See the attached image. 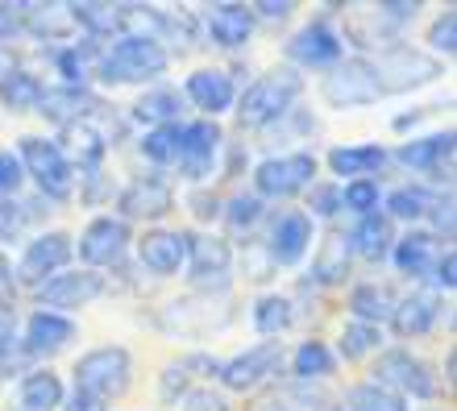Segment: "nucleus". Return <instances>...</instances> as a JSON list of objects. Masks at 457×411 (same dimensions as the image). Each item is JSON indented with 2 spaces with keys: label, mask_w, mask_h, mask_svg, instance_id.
I'll return each mask as SVG.
<instances>
[{
  "label": "nucleus",
  "mask_w": 457,
  "mask_h": 411,
  "mask_svg": "<svg viewBox=\"0 0 457 411\" xmlns=\"http://www.w3.org/2000/svg\"><path fill=\"white\" fill-rule=\"evenodd\" d=\"M325 411H345V407H325Z\"/></svg>",
  "instance_id": "obj_63"
},
{
  "label": "nucleus",
  "mask_w": 457,
  "mask_h": 411,
  "mask_svg": "<svg viewBox=\"0 0 457 411\" xmlns=\"http://www.w3.org/2000/svg\"><path fill=\"white\" fill-rule=\"evenodd\" d=\"M283 353H287L283 349V341H262V345L237 353L233 362H220L217 378L225 382L228 390H258L266 378L283 366Z\"/></svg>",
  "instance_id": "obj_12"
},
{
  "label": "nucleus",
  "mask_w": 457,
  "mask_h": 411,
  "mask_svg": "<svg viewBox=\"0 0 457 411\" xmlns=\"http://www.w3.org/2000/svg\"><path fill=\"white\" fill-rule=\"evenodd\" d=\"M21 170L37 183L42 200H71L75 195V170L71 162L62 158L59 142H46V137H21Z\"/></svg>",
  "instance_id": "obj_6"
},
{
  "label": "nucleus",
  "mask_w": 457,
  "mask_h": 411,
  "mask_svg": "<svg viewBox=\"0 0 457 411\" xmlns=\"http://www.w3.org/2000/svg\"><path fill=\"white\" fill-rule=\"evenodd\" d=\"M341 54H345V42H341V34L328 21H308L300 34L287 42V59L300 62V67H312V71L337 67Z\"/></svg>",
  "instance_id": "obj_17"
},
{
  "label": "nucleus",
  "mask_w": 457,
  "mask_h": 411,
  "mask_svg": "<svg viewBox=\"0 0 457 411\" xmlns=\"http://www.w3.org/2000/svg\"><path fill=\"white\" fill-rule=\"evenodd\" d=\"M370 67H374V79H378V96H399V92H411V87L441 79V62L433 54H424V50L408 46V42L383 46Z\"/></svg>",
  "instance_id": "obj_3"
},
{
  "label": "nucleus",
  "mask_w": 457,
  "mask_h": 411,
  "mask_svg": "<svg viewBox=\"0 0 457 411\" xmlns=\"http://www.w3.org/2000/svg\"><path fill=\"white\" fill-rule=\"evenodd\" d=\"M253 328L262 337H283L291 328V300L287 295H262L253 303Z\"/></svg>",
  "instance_id": "obj_40"
},
{
  "label": "nucleus",
  "mask_w": 457,
  "mask_h": 411,
  "mask_svg": "<svg viewBox=\"0 0 457 411\" xmlns=\"http://www.w3.org/2000/svg\"><path fill=\"white\" fill-rule=\"evenodd\" d=\"M445 378L457 382V349H449V358H445Z\"/></svg>",
  "instance_id": "obj_61"
},
{
  "label": "nucleus",
  "mask_w": 457,
  "mask_h": 411,
  "mask_svg": "<svg viewBox=\"0 0 457 411\" xmlns=\"http://www.w3.org/2000/svg\"><path fill=\"white\" fill-rule=\"evenodd\" d=\"M75 245L67 233H42V237H34V242L25 245L21 254V267H17V283H25V287H42L46 278H54L67 262H71Z\"/></svg>",
  "instance_id": "obj_14"
},
{
  "label": "nucleus",
  "mask_w": 457,
  "mask_h": 411,
  "mask_svg": "<svg viewBox=\"0 0 457 411\" xmlns=\"http://www.w3.org/2000/svg\"><path fill=\"white\" fill-rule=\"evenodd\" d=\"M253 17L250 4H233V0H225V4H208L204 9V25H208V37L217 42V46L225 50H241L245 42H250L253 34Z\"/></svg>",
  "instance_id": "obj_25"
},
{
  "label": "nucleus",
  "mask_w": 457,
  "mask_h": 411,
  "mask_svg": "<svg viewBox=\"0 0 457 411\" xmlns=\"http://www.w3.org/2000/svg\"><path fill=\"white\" fill-rule=\"evenodd\" d=\"M345 411H408V399L395 390L378 387V382H361L349 390V407Z\"/></svg>",
  "instance_id": "obj_41"
},
{
  "label": "nucleus",
  "mask_w": 457,
  "mask_h": 411,
  "mask_svg": "<svg viewBox=\"0 0 457 411\" xmlns=\"http://www.w3.org/2000/svg\"><path fill=\"white\" fill-rule=\"evenodd\" d=\"M187 100H192L195 109L204 112L208 121H217L225 109H233V100H237V87H233V75L220 71V67H204V71H192L187 75V84H183Z\"/></svg>",
  "instance_id": "obj_22"
},
{
  "label": "nucleus",
  "mask_w": 457,
  "mask_h": 411,
  "mask_svg": "<svg viewBox=\"0 0 457 411\" xmlns=\"http://www.w3.org/2000/svg\"><path fill=\"white\" fill-rule=\"evenodd\" d=\"M220 217L228 220V229L245 233V229H253V225L262 220V200H258V195H237L228 208H220Z\"/></svg>",
  "instance_id": "obj_45"
},
{
  "label": "nucleus",
  "mask_w": 457,
  "mask_h": 411,
  "mask_svg": "<svg viewBox=\"0 0 457 411\" xmlns=\"http://www.w3.org/2000/svg\"><path fill=\"white\" fill-rule=\"evenodd\" d=\"M12 283H17V278H12V267H9V258L0 254V308H4V303H9V295H12Z\"/></svg>",
  "instance_id": "obj_60"
},
{
  "label": "nucleus",
  "mask_w": 457,
  "mask_h": 411,
  "mask_svg": "<svg viewBox=\"0 0 457 411\" xmlns=\"http://www.w3.org/2000/svg\"><path fill=\"white\" fill-rule=\"evenodd\" d=\"M179 129H183L179 121L150 129V134L142 137V154L150 158V162H158V167H170V162H175V154H179Z\"/></svg>",
  "instance_id": "obj_43"
},
{
  "label": "nucleus",
  "mask_w": 457,
  "mask_h": 411,
  "mask_svg": "<svg viewBox=\"0 0 457 411\" xmlns=\"http://www.w3.org/2000/svg\"><path fill=\"white\" fill-rule=\"evenodd\" d=\"M349 262H353V250H349V237L345 233H328L320 250L312 258V278L320 287H341L349 278Z\"/></svg>",
  "instance_id": "obj_31"
},
{
  "label": "nucleus",
  "mask_w": 457,
  "mask_h": 411,
  "mask_svg": "<svg viewBox=\"0 0 457 411\" xmlns=\"http://www.w3.org/2000/svg\"><path fill=\"white\" fill-rule=\"evenodd\" d=\"M62 411H109V407H104V403H100L96 395H87V390L75 387L71 399H62Z\"/></svg>",
  "instance_id": "obj_58"
},
{
  "label": "nucleus",
  "mask_w": 457,
  "mask_h": 411,
  "mask_svg": "<svg viewBox=\"0 0 457 411\" xmlns=\"http://www.w3.org/2000/svg\"><path fill=\"white\" fill-rule=\"evenodd\" d=\"M428 278H433L436 291H453V287H457V254H453V245H445V250L436 254V262H433V270H428Z\"/></svg>",
  "instance_id": "obj_50"
},
{
  "label": "nucleus",
  "mask_w": 457,
  "mask_h": 411,
  "mask_svg": "<svg viewBox=\"0 0 457 411\" xmlns=\"http://www.w3.org/2000/svg\"><path fill=\"white\" fill-rule=\"evenodd\" d=\"M129 242H133L129 225L120 217H96L84 229V237H79V258L87 262V270L112 267V262H120V254L129 250Z\"/></svg>",
  "instance_id": "obj_20"
},
{
  "label": "nucleus",
  "mask_w": 457,
  "mask_h": 411,
  "mask_svg": "<svg viewBox=\"0 0 457 411\" xmlns=\"http://www.w3.org/2000/svg\"><path fill=\"white\" fill-rule=\"evenodd\" d=\"M187 270H192V283L200 291H228V270H233V250H228L225 237H187Z\"/></svg>",
  "instance_id": "obj_11"
},
{
  "label": "nucleus",
  "mask_w": 457,
  "mask_h": 411,
  "mask_svg": "<svg viewBox=\"0 0 457 411\" xmlns=\"http://www.w3.org/2000/svg\"><path fill=\"white\" fill-rule=\"evenodd\" d=\"M54 62H59L67 87H84L87 75H96V67H100V50H96V42H75V46L59 50Z\"/></svg>",
  "instance_id": "obj_38"
},
{
  "label": "nucleus",
  "mask_w": 457,
  "mask_h": 411,
  "mask_svg": "<svg viewBox=\"0 0 457 411\" xmlns=\"http://www.w3.org/2000/svg\"><path fill=\"white\" fill-rule=\"evenodd\" d=\"M428 46L436 50V54H457V9H445L441 17L433 21V29H428Z\"/></svg>",
  "instance_id": "obj_48"
},
{
  "label": "nucleus",
  "mask_w": 457,
  "mask_h": 411,
  "mask_svg": "<svg viewBox=\"0 0 457 411\" xmlns=\"http://www.w3.org/2000/svg\"><path fill=\"white\" fill-rule=\"evenodd\" d=\"M383 162H386L383 145H333V150H328V167H333V175H349V183L370 179Z\"/></svg>",
  "instance_id": "obj_33"
},
{
  "label": "nucleus",
  "mask_w": 457,
  "mask_h": 411,
  "mask_svg": "<svg viewBox=\"0 0 457 411\" xmlns=\"http://www.w3.org/2000/svg\"><path fill=\"white\" fill-rule=\"evenodd\" d=\"M170 67V50L142 34L117 37L109 50H100L96 75L104 84H150Z\"/></svg>",
  "instance_id": "obj_1"
},
{
  "label": "nucleus",
  "mask_w": 457,
  "mask_h": 411,
  "mask_svg": "<svg viewBox=\"0 0 457 411\" xmlns=\"http://www.w3.org/2000/svg\"><path fill=\"white\" fill-rule=\"evenodd\" d=\"M291 370H295L300 382H320V378L337 370V353L328 349L325 341H303L300 349L291 353Z\"/></svg>",
  "instance_id": "obj_36"
},
{
  "label": "nucleus",
  "mask_w": 457,
  "mask_h": 411,
  "mask_svg": "<svg viewBox=\"0 0 457 411\" xmlns=\"http://www.w3.org/2000/svg\"><path fill=\"white\" fill-rule=\"evenodd\" d=\"M228 320H233V308L225 295H187L158 312V328L170 337H208V333H220Z\"/></svg>",
  "instance_id": "obj_7"
},
{
  "label": "nucleus",
  "mask_w": 457,
  "mask_h": 411,
  "mask_svg": "<svg viewBox=\"0 0 457 411\" xmlns=\"http://www.w3.org/2000/svg\"><path fill=\"white\" fill-rule=\"evenodd\" d=\"M345 237H349V250L358 258L383 262V258L391 254V245H395V225H391L383 212H366V217H358V229L345 233Z\"/></svg>",
  "instance_id": "obj_28"
},
{
  "label": "nucleus",
  "mask_w": 457,
  "mask_h": 411,
  "mask_svg": "<svg viewBox=\"0 0 457 411\" xmlns=\"http://www.w3.org/2000/svg\"><path fill=\"white\" fill-rule=\"evenodd\" d=\"M67 341H75V320H67L62 312H42L37 308L29 320H25V353L29 358H50L59 353Z\"/></svg>",
  "instance_id": "obj_26"
},
{
  "label": "nucleus",
  "mask_w": 457,
  "mask_h": 411,
  "mask_svg": "<svg viewBox=\"0 0 457 411\" xmlns=\"http://www.w3.org/2000/svg\"><path fill=\"white\" fill-rule=\"evenodd\" d=\"M441 200L436 192L420 187V183H411V187H395V192L386 195V220H424L433 212V204Z\"/></svg>",
  "instance_id": "obj_35"
},
{
  "label": "nucleus",
  "mask_w": 457,
  "mask_h": 411,
  "mask_svg": "<svg viewBox=\"0 0 457 411\" xmlns=\"http://www.w3.org/2000/svg\"><path fill=\"white\" fill-rule=\"evenodd\" d=\"M120 208V220L129 225V220H162L175 208V192H170V183L162 175H142V179H133L117 200Z\"/></svg>",
  "instance_id": "obj_18"
},
{
  "label": "nucleus",
  "mask_w": 457,
  "mask_h": 411,
  "mask_svg": "<svg viewBox=\"0 0 457 411\" xmlns=\"http://www.w3.org/2000/svg\"><path fill=\"white\" fill-rule=\"evenodd\" d=\"M192 212L200 220H217L220 217V200H217V195H208V192H195L192 195Z\"/></svg>",
  "instance_id": "obj_57"
},
{
  "label": "nucleus",
  "mask_w": 457,
  "mask_h": 411,
  "mask_svg": "<svg viewBox=\"0 0 457 411\" xmlns=\"http://www.w3.org/2000/svg\"><path fill=\"white\" fill-rule=\"evenodd\" d=\"M12 341H17V316H12V308H0V349Z\"/></svg>",
  "instance_id": "obj_59"
},
{
  "label": "nucleus",
  "mask_w": 457,
  "mask_h": 411,
  "mask_svg": "<svg viewBox=\"0 0 457 411\" xmlns=\"http://www.w3.org/2000/svg\"><path fill=\"white\" fill-rule=\"evenodd\" d=\"M21 34V4H0V42Z\"/></svg>",
  "instance_id": "obj_56"
},
{
  "label": "nucleus",
  "mask_w": 457,
  "mask_h": 411,
  "mask_svg": "<svg viewBox=\"0 0 457 411\" xmlns=\"http://www.w3.org/2000/svg\"><path fill=\"white\" fill-rule=\"evenodd\" d=\"M129 374H133L129 349H120V345H100V349L84 353L75 362V387L96 395L100 403L120 399L129 390Z\"/></svg>",
  "instance_id": "obj_5"
},
{
  "label": "nucleus",
  "mask_w": 457,
  "mask_h": 411,
  "mask_svg": "<svg viewBox=\"0 0 457 411\" xmlns=\"http://www.w3.org/2000/svg\"><path fill=\"white\" fill-rule=\"evenodd\" d=\"M71 25H79L87 37H125V4H104V0H79L67 4Z\"/></svg>",
  "instance_id": "obj_29"
},
{
  "label": "nucleus",
  "mask_w": 457,
  "mask_h": 411,
  "mask_svg": "<svg viewBox=\"0 0 457 411\" xmlns=\"http://www.w3.org/2000/svg\"><path fill=\"white\" fill-rule=\"evenodd\" d=\"M42 79L29 71H4L0 75V104L12 112H29L37 109V100H42Z\"/></svg>",
  "instance_id": "obj_37"
},
{
  "label": "nucleus",
  "mask_w": 457,
  "mask_h": 411,
  "mask_svg": "<svg viewBox=\"0 0 457 411\" xmlns=\"http://www.w3.org/2000/svg\"><path fill=\"white\" fill-rule=\"evenodd\" d=\"M220 142H225V134H220L217 121H192L179 129V154H175V162H179L183 179H204V175H212V167H217V154H220Z\"/></svg>",
  "instance_id": "obj_13"
},
{
  "label": "nucleus",
  "mask_w": 457,
  "mask_h": 411,
  "mask_svg": "<svg viewBox=\"0 0 457 411\" xmlns=\"http://www.w3.org/2000/svg\"><path fill=\"white\" fill-rule=\"evenodd\" d=\"M21 183H25L21 158L12 154V150H0V195H17Z\"/></svg>",
  "instance_id": "obj_51"
},
{
  "label": "nucleus",
  "mask_w": 457,
  "mask_h": 411,
  "mask_svg": "<svg viewBox=\"0 0 457 411\" xmlns=\"http://www.w3.org/2000/svg\"><path fill=\"white\" fill-rule=\"evenodd\" d=\"M416 12H420L416 0H383V4L349 12L345 37H353V46H361V50H383L391 42H399L403 25L416 21Z\"/></svg>",
  "instance_id": "obj_4"
},
{
  "label": "nucleus",
  "mask_w": 457,
  "mask_h": 411,
  "mask_svg": "<svg viewBox=\"0 0 457 411\" xmlns=\"http://www.w3.org/2000/svg\"><path fill=\"white\" fill-rule=\"evenodd\" d=\"M104 112V109H100ZM100 112L96 117H87V121H75L62 129V158L71 162V170H96L100 162H104V154H109V134L100 129Z\"/></svg>",
  "instance_id": "obj_21"
},
{
  "label": "nucleus",
  "mask_w": 457,
  "mask_h": 411,
  "mask_svg": "<svg viewBox=\"0 0 457 411\" xmlns=\"http://www.w3.org/2000/svg\"><path fill=\"white\" fill-rule=\"evenodd\" d=\"M187 237L192 233H167V229H154L145 233L137 242V258L150 275L167 278V275H179V267L187 262Z\"/></svg>",
  "instance_id": "obj_24"
},
{
  "label": "nucleus",
  "mask_w": 457,
  "mask_h": 411,
  "mask_svg": "<svg viewBox=\"0 0 457 411\" xmlns=\"http://www.w3.org/2000/svg\"><path fill=\"white\" fill-rule=\"evenodd\" d=\"M183 411H228V403L212 387H195L183 395Z\"/></svg>",
  "instance_id": "obj_53"
},
{
  "label": "nucleus",
  "mask_w": 457,
  "mask_h": 411,
  "mask_svg": "<svg viewBox=\"0 0 457 411\" xmlns=\"http://www.w3.org/2000/svg\"><path fill=\"white\" fill-rule=\"evenodd\" d=\"M428 217H433V237H436V242H441V237H445V242H453V195H441Z\"/></svg>",
  "instance_id": "obj_54"
},
{
  "label": "nucleus",
  "mask_w": 457,
  "mask_h": 411,
  "mask_svg": "<svg viewBox=\"0 0 457 411\" xmlns=\"http://www.w3.org/2000/svg\"><path fill=\"white\" fill-rule=\"evenodd\" d=\"M436 254H441V250H436V237L424 229L408 233V237H399V242L391 245V258H395L399 275H408V278H428Z\"/></svg>",
  "instance_id": "obj_30"
},
{
  "label": "nucleus",
  "mask_w": 457,
  "mask_h": 411,
  "mask_svg": "<svg viewBox=\"0 0 457 411\" xmlns=\"http://www.w3.org/2000/svg\"><path fill=\"white\" fill-rule=\"evenodd\" d=\"M378 345H383V328H374V325H358V320H349V325L341 328V345H337V353L345 358V362H358V358L374 353Z\"/></svg>",
  "instance_id": "obj_42"
},
{
  "label": "nucleus",
  "mask_w": 457,
  "mask_h": 411,
  "mask_svg": "<svg viewBox=\"0 0 457 411\" xmlns=\"http://www.w3.org/2000/svg\"><path fill=\"white\" fill-rule=\"evenodd\" d=\"M316 175V154L300 150V154H278L258 162L253 170V187H258V200H291L312 187Z\"/></svg>",
  "instance_id": "obj_8"
},
{
  "label": "nucleus",
  "mask_w": 457,
  "mask_h": 411,
  "mask_svg": "<svg viewBox=\"0 0 457 411\" xmlns=\"http://www.w3.org/2000/svg\"><path fill=\"white\" fill-rule=\"evenodd\" d=\"M241 267H245V278H253V283H266V278H275V262H270V254H266L262 242H245V254H241Z\"/></svg>",
  "instance_id": "obj_49"
},
{
  "label": "nucleus",
  "mask_w": 457,
  "mask_h": 411,
  "mask_svg": "<svg viewBox=\"0 0 457 411\" xmlns=\"http://www.w3.org/2000/svg\"><path fill=\"white\" fill-rule=\"evenodd\" d=\"M100 291H104V275H96V270H71V275L46 278L42 287H34V295L42 303V312H54V308L71 312V308L92 303Z\"/></svg>",
  "instance_id": "obj_16"
},
{
  "label": "nucleus",
  "mask_w": 457,
  "mask_h": 411,
  "mask_svg": "<svg viewBox=\"0 0 457 411\" xmlns=\"http://www.w3.org/2000/svg\"><path fill=\"white\" fill-rule=\"evenodd\" d=\"M424 117V109L420 112H408V117H395V129H408V125H416Z\"/></svg>",
  "instance_id": "obj_62"
},
{
  "label": "nucleus",
  "mask_w": 457,
  "mask_h": 411,
  "mask_svg": "<svg viewBox=\"0 0 457 411\" xmlns=\"http://www.w3.org/2000/svg\"><path fill=\"white\" fill-rule=\"evenodd\" d=\"M320 96L333 109H361V104H374L378 100V79H374L370 59H341L337 67H328L325 84H320Z\"/></svg>",
  "instance_id": "obj_9"
},
{
  "label": "nucleus",
  "mask_w": 457,
  "mask_h": 411,
  "mask_svg": "<svg viewBox=\"0 0 457 411\" xmlns=\"http://www.w3.org/2000/svg\"><path fill=\"white\" fill-rule=\"evenodd\" d=\"M34 208L37 204H17V200H4L0 204V242H17L21 229L34 220Z\"/></svg>",
  "instance_id": "obj_46"
},
{
  "label": "nucleus",
  "mask_w": 457,
  "mask_h": 411,
  "mask_svg": "<svg viewBox=\"0 0 457 411\" xmlns=\"http://www.w3.org/2000/svg\"><path fill=\"white\" fill-rule=\"evenodd\" d=\"M349 312H353L358 325L383 328L391 320V312H395V295L383 283H358V287L349 291Z\"/></svg>",
  "instance_id": "obj_32"
},
{
  "label": "nucleus",
  "mask_w": 457,
  "mask_h": 411,
  "mask_svg": "<svg viewBox=\"0 0 457 411\" xmlns=\"http://www.w3.org/2000/svg\"><path fill=\"white\" fill-rule=\"evenodd\" d=\"M453 150H457V134L445 129V134H433V137H420V142H408L399 145V162L411 170H420L428 179L445 183L449 187V175H453Z\"/></svg>",
  "instance_id": "obj_19"
},
{
  "label": "nucleus",
  "mask_w": 457,
  "mask_h": 411,
  "mask_svg": "<svg viewBox=\"0 0 457 411\" xmlns=\"http://www.w3.org/2000/svg\"><path fill=\"white\" fill-rule=\"evenodd\" d=\"M17 403H21V411H54V407H62L59 374H50V370H29V374L21 378Z\"/></svg>",
  "instance_id": "obj_34"
},
{
  "label": "nucleus",
  "mask_w": 457,
  "mask_h": 411,
  "mask_svg": "<svg viewBox=\"0 0 457 411\" xmlns=\"http://www.w3.org/2000/svg\"><path fill=\"white\" fill-rule=\"evenodd\" d=\"M133 117L145 121L150 129H158V125H175V117H179V92H170V87L145 92V96L133 104Z\"/></svg>",
  "instance_id": "obj_39"
},
{
  "label": "nucleus",
  "mask_w": 457,
  "mask_h": 411,
  "mask_svg": "<svg viewBox=\"0 0 457 411\" xmlns=\"http://www.w3.org/2000/svg\"><path fill=\"white\" fill-rule=\"evenodd\" d=\"M100 109H104V100L92 96L87 87H50V92H42V100H37L34 112H42L50 125L67 129V125H75V121L96 117Z\"/></svg>",
  "instance_id": "obj_23"
},
{
  "label": "nucleus",
  "mask_w": 457,
  "mask_h": 411,
  "mask_svg": "<svg viewBox=\"0 0 457 411\" xmlns=\"http://www.w3.org/2000/svg\"><path fill=\"white\" fill-rule=\"evenodd\" d=\"M187 390H192V374H187V370H183L179 362L167 366V370H162V403L183 399Z\"/></svg>",
  "instance_id": "obj_52"
},
{
  "label": "nucleus",
  "mask_w": 457,
  "mask_h": 411,
  "mask_svg": "<svg viewBox=\"0 0 457 411\" xmlns=\"http://www.w3.org/2000/svg\"><path fill=\"white\" fill-rule=\"evenodd\" d=\"M308 208H312V217H337V212H345V204H341V183H312L308 187Z\"/></svg>",
  "instance_id": "obj_47"
},
{
  "label": "nucleus",
  "mask_w": 457,
  "mask_h": 411,
  "mask_svg": "<svg viewBox=\"0 0 457 411\" xmlns=\"http://www.w3.org/2000/svg\"><path fill=\"white\" fill-rule=\"evenodd\" d=\"M262 245L275 267H295V262L308 254V245H312V217L300 212V208L278 212V217L270 220V237H266Z\"/></svg>",
  "instance_id": "obj_15"
},
{
  "label": "nucleus",
  "mask_w": 457,
  "mask_h": 411,
  "mask_svg": "<svg viewBox=\"0 0 457 411\" xmlns=\"http://www.w3.org/2000/svg\"><path fill=\"white\" fill-rule=\"evenodd\" d=\"M303 92V75L295 67H275V71L258 75L237 100V117L241 125H250V129H262V125L278 121V117H287L291 104L300 100Z\"/></svg>",
  "instance_id": "obj_2"
},
{
  "label": "nucleus",
  "mask_w": 457,
  "mask_h": 411,
  "mask_svg": "<svg viewBox=\"0 0 457 411\" xmlns=\"http://www.w3.org/2000/svg\"><path fill=\"white\" fill-rule=\"evenodd\" d=\"M378 195H383L378 179H353V183H341V204H345V212H353V217L378 212Z\"/></svg>",
  "instance_id": "obj_44"
},
{
  "label": "nucleus",
  "mask_w": 457,
  "mask_h": 411,
  "mask_svg": "<svg viewBox=\"0 0 457 411\" xmlns=\"http://www.w3.org/2000/svg\"><path fill=\"white\" fill-rule=\"evenodd\" d=\"M291 9H295L291 0H258V4H250L253 17H266V21H287Z\"/></svg>",
  "instance_id": "obj_55"
},
{
  "label": "nucleus",
  "mask_w": 457,
  "mask_h": 411,
  "mask_svg": "<svg viewBox=\"0 0 457 411\" xmlns=\"http://www.w3.org/2000/svg\"><path fill=\"white\" fill-rule=\"evenodd\" d=\"M378 387L395 390V395H411V399H433L436 395V378L433 370L420 362V358H411L408 349H386L374 366V378Z\"/></svg>",
  "instance_id": "obj_10"
},
{
  "label": "nucleus",
  "mask_w": 457,
  "mask_h": 411,
  "mask_svg": "<svg viewBox=\"0 0 457 411\" xmlns=\"http://www.w3.org/2000/svg\"><path fill=\"white\" fill-rule=\"evenodd\" d=\"M441 316V295L436 291H411L408 300H395V312H391V328L395 337H424L428 328L436 325Z\"/></svg>",
  "instance_id": "obj_27"
}]
</instances>
